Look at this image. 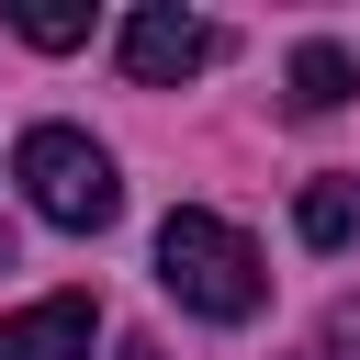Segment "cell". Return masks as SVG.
Returning <instances> with one entry per match:
<instances>
[{
    "instance_id": "6da1fadb",
    "label": "cell",
    "mask_w": 360,
    "mask_h": 360,
    "mask_svg": "<svg viewBox=\"0 0 360 360\" xmlns=\"http://www.w3.org/2000/svg\"><path fill=\"white\" fill-rule=\"evenodd\" d=\"M158 292H169V304H191V315H214V326H248V315L270 304V270H259L248 225H225V214L180 202V214L158 225Z\"/></svg>"
},
{
    "instance_id": "7a4b0ae2",
    "label": "cell",
    "mask_w": 360,
    "mask_h": 360,
    "mask_svg": "<svg viewBox=\"0 0 360 360\" xmlns=\"http://www.w3.org/2000/svg\"><path fill=\"white\" fill-rule=\"evenodd\" d=\"M11 180H22V202H34L56 236H101V225L124 214V180H112V158H101L79 124H34V135L11 146Z\"/></svg>"
},
{
    "instance_id": "3957f363",
    "label": "cell",
    "mask_w": 360,
    "mask_h": 360,
    "mask_svg": "<svg viewBox=\"0 0 360 360\" xmlns=\"http://www.w3.org/2000/svg\"><path fill=\"white\" fill-rule=\"evenodd\" d=\"M191 68H214V22L180 11V0H146V11L124 22V79H135V90H180Z\"/></svg>"
},
{
    "instance_id": "277c9868",
    "label": "cell",
    "mask_w": 360,
    "mask_h": 360,
    "mask_svg": "<svg viewBox=\"0 0 360 360\" xmlns=\"http://www.w3.org/2000/svg\"><path fill=\"white\" fill-rule=\"evenodd\" d=\"M101 338V304L90 292H45V304H11L0 315V360H90Z\"/></svg>"
},
{
    "instance_id": "5b68a950",
    "label": "cell",
    "mask_w": 360,
    "mask_h": 360,
    "mask_svg": "<svg viewBox=\"0 0 360 360\" xmlns=\"http://www.w3.org/2000/svg\"><path fill=\"white\" fill-rule=\"evenodd\" d=\"M349 90H360L349 45H292V112H338Z\"/></svg>"
},
{
    "instance_id": "8992f818",
    "label": "cell",
    "mask_w": 360,
    "mask_h": 360,
    "mask_svg": "<svg viewBox=\"0 0 360 360\" xmlns=\"http://www.w3.org/2000/svg\"><path fill=\"white\" fill-rule=\"evenodd\" d=\"M292 225H304V248H349L360 236V180H315L292 202Z\"/></svg>"
},
{
    "instance_id": "52a82bcc",
    "label": "cell",
    "mask_w": 360,
    "mask_h": 360,
    "mask_svg": "<svg viewBox=\"0 0 360 360\" xmlns=\"http://www.w3.org/2000/svg\"><path fill=\"white\" fill-rule=\"evenodd\" d=\"M11 34H22V45H45V56H68V45H90V11H79V0H22V11H11Z\"/></svg>"
},
{
    "instance_id": "ba28073f",
    "label": "cell",
    "mask_w": 360,
    "mask_h": 360,
    "mask_svg": "<svg viewBox=\"0 0 360 360\" xmlns=\"http://www.w3.org/2000/svg\"><path fill=\"white\" fill-rule=\"evenodd\" d=\"M112 360H169V349H158V338H124V349H112Z\"/></svg>"
}]
</instances>
